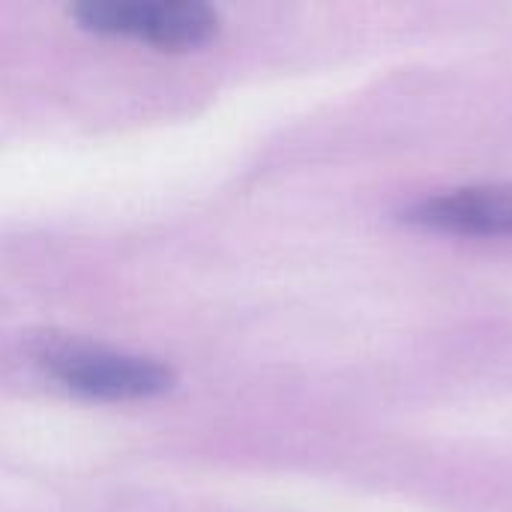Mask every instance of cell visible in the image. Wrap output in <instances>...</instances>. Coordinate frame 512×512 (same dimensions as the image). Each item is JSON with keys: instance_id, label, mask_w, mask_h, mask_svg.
Wrapping results in <instances>:
<instances>
[{"instance_id": "1", "label": "cell", "mask_w": 512, "mask_h": 512, "mask_svg": "<svg viewBox=\"0 0 512 512\" xmlns=\"http://www.w3.org/2000/svg\"><path fill=\"white\" fill-rule=\"evenodd\" d=\"M42 363L72 393L102 402L153 399L174 384V372L153 357L90 345H57L42 354Z\"/></svg>"}, {"instance_id": "2", "label": "cell", "mask_w": 512, "mask_h": 512, "mask_svg": "<svg viewBox=\"0 0 512 512\" xmlns=\"http://www.w3.org/2000/svg\"><path fill=\"white\" fill-rule=\"evenodd\" d=\"M81 27L105 36H135L156 48H195L213 39L219 15L201 0H90L75 6Z\"/></svg>"}, {"instance_id": "3", "label": "cell", "mask_w": 512, "mask_h": 512, "mask_svg": "<svg viewBox=\"0 0 512 512\" xmlns=\"http://www.w3.org/2000/svg\"><path fill=\"white\" fill-rule=\"evenodd\" d=\"M408 222L468 237H512V186H468L417 201Z\"/></svg>"}]
</instances>
